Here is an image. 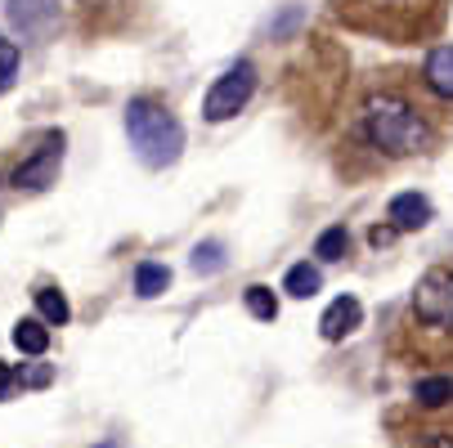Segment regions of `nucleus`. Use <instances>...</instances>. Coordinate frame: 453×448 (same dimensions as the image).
I'll return each instance as SVG.
<instances>
[{"instance_id":"nucleus-24","label":"nucleus","mask_w":453,"mask_h":448,"mask_svg":"<svg viewBox=\"0 0 453 448\" xmlns=\"http://www.w3.org/2000/svg\"><path fill=\"white\" fill-rule=\"evenodd\" d=\"M81 5H104V0H81Z\"/></svg>"},{"instance_id":"nucleus-17","label":"nucleus","mask_w":453,"mask_h":448,"mask_svg":"<svg viewBox=\"0 0 453 448\" xmlns=\"http://www.w3.org/2000/svg\"><path fill=\"white\" fill-rule=\"evenodd\" d=\"M346 251H350V233H346V224L323 229L319 242H314V255H319V261H342Z\"/></svg>"},{"instance_id":"nucleus-13","label":"nucleus","mask_w":453,"mask_h":448,"mask_svg":"<svg viewBox=\"0 0 453 448\" xmlns=\"http://www.w3.org/2000/svg\"><path fill=\"white\" fill-rule=\"evenodd\" d=\"M36 309H41V318H45L50 328H63V323L73 318V309H68V296H63L58 287H41V292H36Z\"/></svg>"},{"instance_id":"nucleus-5","label":"nucleus","mask_w":453,"mask_h":448,"mask_svg":"<svg viewBox=\"0 0 453 448\" xmlns=\"http://www.w3.org/2000/svg\"><path fill=\"white\" fill-rule=\"evenodd\" d=\"M251 95H256V63L238 58L234 68H229L225 77H216V86L207 90L203 117H207V121H229V117H238V112L251 103Z\"/></svg>"},{"instance_id":"nucleus-9","label":"nucleus","mask_w":453,"mask_h":448,"mask_svg":"<svg viewBox=\"0 0 453 448\" xmlns=\"http://www.w3.org/2000/svg\"><path fill=\"white\" fill-rule=\"evenodd\" d=\"M386 220H391L395 233H418L431 224V202L422 194H400L391 198V211H386Z\"/></svg>"},{"instance_id":"nucleus-14","label":"nucleus","mask_w":453,"mask_h":448,"mask_svg":"<svg viewBox=\"0 0 453 448\" xmlns=\"http://www.w3.org/2000/svg\"><path fill=\"white\" fill-rule=\"evenodd\" d=\"M166 287H171V270H166V265H157V261H144V265L135 270V292H140L144 300L162 296Z\"/></svg>"},{"instance_id":"nucleus-22","label":"nucleus","mask_w":453,"mask_h":448,"mask_svg":"<svg viewBox=\"0 0 453 448\" xmlns=\"http://www.w3.org/2000/svg\"><path fill=\"white\" fill-rule=\"evenodd\" d=\"M19 386V376L10 372V363H0V399H10V391Z\"/></svg>"},{"instance_id":"nucleus-21","label":"nucleus","mask_w":453,"mask_h":448,"mask_svg":"<svg viewBox=\"0 0 453 448\" xmlns=\"http://www.w3.org/2000/svg\"><path fill=\"white\" fill-rule=\"evenodd\" d=\"M50 368L41 363V368H27V372H19V386H50Z\"/></svg>"},{"instance_id":"nucleus-18","label":"nucleus","mask_w":453,"mask_h":448,"mask_svg":"<svg viewBox=\"0 0 453 448\" xmlns=\"http://www.w3.org/2000/svg\"><path fill=\"white\" fill-rule=\"evenodd\" d=\"M409 448H453V421H426L413 430Z\"/></svg>"},{"instance_id":"nucleus-10","label":"nucleus","mask_w":453,"mask_h":448,"mask_svg":"<svg viewBox=\"0 0 453 448\" xmlns=\"http://www.w3.org/2000/svg\"><path fill=\"white\" fill-rule=\"evenodd\" d=\"M422 77H426V86H431L440 99H453V45L431 49L426 68H422Z\"/></svg>"},{"instance_id":"nucleus-8","label":"nucleus","mask_w":453,"mask_h":448,"mask_svg":"<svg viewBox=\"0 0 453 448\" xmlns=\"http://www.w3.org/2000/svg\"><path fill=\"white\" fill-rule=\"evenodd\" d=\"M359 323H364V305H359L355 296H337L328 309H323L319 332H323V341H346Z\"/></svg>"},{"instance_id":"nucleus-23","label":"nucleus","mask_w":453,"mask_h":448,"mask_svg":"<svg viewBox=\"0 0 453 448\" xmlns=\"http://www.w3.org/2000/svg\"><path fill=\"white\" fill-rule=\"evenodd\" d=\"M391 238H395V229H372V233H368V242H372V247H386Z\"/></svg>"},{"instance_id":"nucleus-11","label":"nucleus","mask_w":453,"mask_h":448,"mask_svg":"<svg viewBox=\"0 0 453 448\" xmlns=\"http://www.w3.org/2000/svg\"><path fill=\"white\" fill-rule=\"evenodd\" d=\"M413 404L422 413H440L453 404V376H422L418 386H413Z\"/></svg>"},{"instance_id":"nucleus-7","label":"nucleus","mask_w":453,"mask_h":448,"mask_svg":"<svg viewBox=\"0 0 453 448\" xmlns=\"http://www.w3.org/2000/svg\"><path fill=\"white\" fill-rule=\"evenodd\" d=\"M10 23H14L23 36L41 41V36H50V27L58 23V5H54V0H10Z\"/></svg>"},{"instance_id":"nucleus-2","label":"nucleus","mask_w":453,"mask_h":448,"mask_svg":"<svg viewBox=\"0 0 453 448\" xmlns=\"http://www.w3.org/2000/svg\"><path fill=\"white\" fill-rule=\"evenodd\" d=\"M409 337L426 359H453V261L431 265L409 300Z\"/></svg>"},{"instance_id":"nucleus-6","label":"nucleus","mask_w":453,"mask_h":448,"mask_svg":"<svg viewBox=\"0 0 453 448\" xmlns=\"http://www.w3.org/2000/svg\"><path fill=\"white\" fill-rule=\"evenodd\" d=\"M58 166H63V135L50 131L19 166H14V188H23V194H41V188H50L58 179Z\"/></svg>"},{"instance_id":"nucleus-20","label":"nucleus","mask_w":453,"mask_h":448,"mask_svg":"<svg viewBox=\"0 0 453 448\" xmlns=\"http://www.w3.org/2000/svg\"><path fill=\"white\" fill-rule=\"evenodd\" d=\"M14 77H19V45L0 36V95L14 86Z\"/></svg>"},{"instance_id":"nucleus-25","label":"nucleus","mask_w":453,"mask_h":448,"mask_svg":"<svg viewBox=\"0 0 453 448\" xmlns=\"http://www.w3.org/2000/svg\"><path fill=\"white\" fill-rule=\"evenodd\" d=\"M104 448H117V444H104Z\"/></svg>"},{"instance_id":"nucleus-12","label":"nucleus","mask_w":453,"mask_h":448,"mask_svg":"<svg viewBox=\"0 0 453 448\" xmlns=\"http://www.w3.org/2000/svg\"><path fill=\"white\" fill-rule=\"evenodd\" d=\"M14 345H19L23 354L41 359V354L50 350V328L41 323V318H19V323H14Z\"/></svg>"},{"instance_id":"nucleus-16","label":"nucleus","mask_w":453,"mask_h":448,"mask_svg":"<svg viewBox=\"0 0 453 448\" xmlns=\"http://www.w3.org/2000/svg\"><path fill=\"white\" fill-rule=\"evenodd\" d=\"M296 300H305V296H314L319 287H323V274H319V265H310V261H301V265H292L288 270V283H283Z\"/></svg>"},{"instance_id":"nucleus-19","label":"nucleus","mask_w":453,"mask_h":448,"mask_svg":"<svg viewBox=\"0 0 453 448\" xmlns=\"http://www.w3.org/2000/svg\"><path fill=\"white\" fill-rule=\"evenodd\" d=\"M188 265H193V274H220L225 270V247L220 242H198Z\"/></svg>"},{"instance_id":"nucleus-4","label":"nucleus","mask_w":453,"mask_h":448,"mask_svg":"<svg viewBox=\"0 0 453 448\" xmlns=\"http://www.w3.org/2000/svg\"><path fill=\"white\" fill-rule=\"evenodd\" d=\"M440 14V0H337V14L350 19L355 27L386 32V36H413L431 27L422 14Z\"/></svg>"},{"instance_id":"nucleus-1","label":"nucleus","mask_w":453,"mask_h":448,"mask_svg":"<svg viewBox=\"0 0 453 448\" xmlns=\"http://www.w3.org/2000/svg\"><path fill=\"white\" fill-rule=\"evenodd\" d=\"M359 125H364V140H368L377 153H386V157L426 153L431 140H435L426 112H422L413 99L395 95V90L372 95V99L359 108Z\"/></svg>"},{"instance_id":"nucleus-15","label":"nucleus","mask_w":453,"mask_h":448,"mask_svg":"<svg viewBox=\"0 0 453 448\" xmlns=\"http://www.w3.org/2000/svg\"><path fill=\"white\" fill-rule=\"evenodd\" d=\"M242 300H247V314L261 318V323H274V318H279V296H274L270 287H261V283H251V287L242 292Z\"/></svg>"},{"instance_id":"nucleus-3","label":"nucleus","mask_w":453,"mask_h":448,"mask_svg":"<svg viewBox=\"0 0 453 448\" xmlns=\"http://www.w3.org/2000/svg\"><path fill=\"white\" fill-rule=\"evenodd\" d=\"M126 135H131V148L140 153L144 166L162 171L180 157L184 148V125L153 99H131L126 103Z\"/></svg>"}]
</instances>
